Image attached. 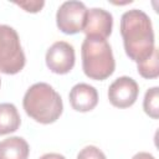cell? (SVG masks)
I'll return each instance as SVG.
<instances>
[{
	"label": "cell",
	"instance_id": "1",
	"mask_svg": "<svg viewBox=\"0 0 159 159\" xmlns=\"http://www.w3.org/2000/svg\"><path fill=\"white\" fill-rule=\"evenodd\" d=\"M120 35L127 56L137 63L150 57L155 50L152 20L142 10L133 9L122 15Z\"/></svg>",
	"mask_w": 159,
	"mask_h": 159
},
{
	"label": "cell",
	"instance_id": "2",
	"mask_svg": "<svg viewBox=\"0 0 159 159\" xmlns=\"http://www.w3.org/2000/svg\"><path fill=\"white\" fill-rule=\"evenodd\" d=\"M22 106L26 114L41 124L56 122L63 111L61 96L45 82H37L26 91Z\"/></svg>",
	"mask_w": 159,
	"mask_h": 159
},
{
	"label": "cell",
	"instance_id": "3",
	"mask_svg": "<svg viewBox=\"0 0 159 159\" xmlns=\"http://www.w3.org/2000/svg\"><path fill=\"white\" fill-rule=\"evenodd\" d=\"M81 56L83 72L91 80L103 81L114 72L116 61L112 47L104 39L86 36L82 42Z\"/></svg>",
	"mask_w": 159,
	"mask_h": 159
},
{
	"label": "cell",
	"instance_id": "4",
	"mask_svg": "<svg viewBox=\"0 0 159 159\" xmlns=\"http://www.w3.org/2000/svg\"><path fill=\"white\" fill-rule=\"evenodd\" d=\"M25 63L26 57L16 30L9 25H0V72L16 75Z\"/></svg>",
	"mask_w": 159,
	"mask_h": 159
},
{
	"label": "cell",
	"instance_id": "5",
	"mask_svg": "<svg viewBox=\"0 0 159 159\" xmlns=\"http://www.w3.org/2000/svg\"><path fill=\"white\" fill-rule=\"evenodd\" d=\"M88 9L81 1H65L56 12V24L60 31L75 35L83 31Z\"/></svg>",
	"mask_w": 159,
	"mask_h": 159
},
{
	"label": "cell",
	"instance_id": "6",
	"mask_svg": "<svg viewBox=\"0 0 159 159\" xmlns=\"http://www.w3.org/2000/svg\"><path fill=\"white\" fill-rule=\"evenodd\" d=\"M75 48L66 41H57L46 52V66L57 75L68 73L75 66Z\"/></svg>",
	"mask_w": 159,
	"mask_h": 159
},
{
	"label": "cell",
	"instance_id": "7",
	"mask_svg": "<svg viewBox=\"0 0 159 159\" xmlns=\"http://www.w3.org/2000/svg\"><path fill=\"white\" fill-rule=\"evenodd\" d=\"M138 83L128 76H122L114 80L108 88V99L117 108H128L133 106L138 98Z\"/></svg>",
	"mask_w": 159,
	"mask_h": 159
},
{
	"label": "cell",
	"instance_id": "8",
	"mask_svg": "<svg viewBox=\"0 0 159 159\" xmlns=\"http://www.w3.org/2000/svg\"><path fill=\"white\" fill-rule=\"evenodd\" d=\"M112 27H113V16L109 11L101 7H93L87 11L86 25L83 29L86 36L99 37L106 40L111 35Z\"/></svg>",
	"mask_w": 159,
	"mask_h": 159
},
{
	"label": "cell",
	"instance_id": "9",
	"mask_svg": "<svg viewBox=\"0 0 159 159\" xmlns=\"http://www.w3.org/2000/svg\"><path fill=\"white\" fill-rule=\"evenodd\" d=\"M71 107L77 112H89L98 103L97 89L87 83H77L68 94Z\"/></svg>",
	"mask_w": 159,
	"mask_h": 159
},
{
	"label": "cell",
	"instance_id": "10",
	"mask_svg": "<svg viewBox=\"0 0 159 159\" xmlns=\"http://www.w3.org/2000/svg\"><path fill=\"white\" fill-rule=\"evenodd\" d=\"M30 147L21 137H10L0 142V159H27Z\"/></svg>",
	"mask_w": 159,
	"mask_h": 159
},
{
	"label": "cell",
	"instance_id": "11",
	"mask_svg": "<svg viewBox=\"0 0 159 159\" xmlns=\"http://www.w3.org/2000/svg\"><path fill=\"white\" fill-rule=\"evenodd\" d=\"M21 118L12 103H0V135L14 133L19 129Z\"/></svg>",
	"mask_w": 159,
	"mask_h": 159
},
{
	"label": "cell",
	"instance_id": "12",
	"mask_svg": "<svg viewBox=\"0 0 159 159\" xmlns=\"http://www.w3.org/2000/svg\"><path fill=\"white\" fill-rule=\"evenodd\" d=\"M137 70L138 73L143 77V78H157L159 76V66H158V50L155 47V50L153 51L152 56L148 57L147 60H144L140 63H137Z\"/></svg>",
	"mask_w": 159,
	"mask_h": 159
},
{
	"label": "cell",
	"instance_id": "13",
	"mask_svg": "<svg viewBox=\"0 0 159 159\" xmlns=\"http://www.w3.org/2000/svg\"><path fill=\"white\" fill-rule=\"evenodd\" d=\"M144 112L153 119L159 118V88L152 87L145 92L143 101Z\"/></svg>",
	"mask_w": 159,
	"mask_h": 159
},
{
	"label": "cell",
	"instance_id": "14",
	"mask_svg": "<svg viewBox=\"0 0 159 159\" xmlns=\"http://www.w3.org/2000/svg\"><path fill=\"white\" fill-rule=\"evenodd\" d=\"M77 159H107V158L99 148L94 145H87L80 150V153L77 154Z\"/></svg>",
	"mask_w": 159,
	"mask_h": 159
},
{
	"label": "cell",
	"instance_id": "15",
	"mask_svg": "<svg viewBox=\"0 0 159 159\" xmlns=\"http://www.w3.org/2000/svg\"><path fill=\"white\" fill-rule=\"evenodd\" d=\"M15 4L17 6H20L21 9H24L27 12H39L43 5L45 1L42 0H34V1H15Z\"/></svg>",
	"mask_w": 159,
	"mask_h": 159
},
{
	"label": "cell",
	"instance_id": "16",
	"mask_svg": "<svg viewBox=\"0 0 159 159\" xmlns=\"http://www.w3.org/2000/svg\"><path fill=\"white\" fill-rule=\"evenodd\" d=\"M132 159H155L150 153H147V152H139L137 153L135 155H133Z\"/></svg>",
	"mask_w": 159,
	"mask_h": 159
},
{
	"label": "cell",
	"instance_id": "17",
	"mask_svg": "<svg viewBox=\"0 0 159 159\" xmlns=\"http://www.w3.org/2000/svg\"><path fill=\"white\" fill-rule=\"evenodd\" d=\"M39 159H66V158L58 153H46Z\"/></svg>",
	"mask_w": 159,
	"mask_h": 159
},
{
	"label": "cell",
	"instance_id": "18",
	"mask_svg": "<svg viewBox=\"0 0 159 159\" xmlns=\"http://www.w3.org/2000/svg\"><path fill=\"white\" fill-rule=\"evenodd\" d=\"M0 86H1V80H0Z\"/></svg>",
	"mask_w": 159,
	"mask_h": 159
}]
</instances>
